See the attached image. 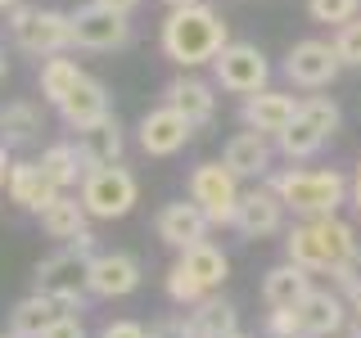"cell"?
I'll list each match as a JSON object with an SVG mask.
<instances>
[{
  "mask_svg": "<svg viewBox=\"0 0 361 338\" xmlns=\"http://www.w3.org/2000/svg\"><path fill=\"white\" fill-rule=\"evenodd\" d=\"M285 203L271 185H257V189H244L240 194V208H235V230L244 239H267V234H280L285 225Z\"/></svg>",
  "mask_w": 361,
  "mask_h": 338,
  "instance_id": "4fadbf2b",
  "label": "cell"
},
{
  "mask_svg": "<svg viewBox=\"0 0 361 338\" xmlns=\"http://www.w3.org/2000/svg\"><path fill=\"white\" fill-rule=\"evenodd\" d=\"M99 338H158V330H145V325H135V320H113L99 330Z\"/></svg>",
  "mask_w": 361,
  "mask_h": 338,
  "instance_id": "e575fe53",
  "label": "cell"
},
{
  "mask_svg": "<svg viewBox=\"0 0 361 338\" xmlns=\"http://www.w3.org/2000/svg\"><path fill=\"white\" fill-rule=\"evenodd\" d=\"M212 73H217V86L231 95H257L271 82V63L253 41H226L221 54L212 59Z\"/></svg>",
  "mask_w": 361,
  "mask_h": 338,
  "instance_id": "9c48e42d",
  "label": "cell"
},
{
  "mask_svg": "<svg viewBox=\"0 0 361 338\" xmlns=\"http://www.w3.org/2000/svg\"><path fill=\"white\" fill-rule=\"evenodd\" d=\"M298 325L307 338H334L348 330V298L338 289H312L298 302Z\"/></svg>",
  "mask_w": 361,
  "mask_h": 338,
  "instance_id": "5bb4252c",
  "label": "cell"
},
{
  "mask_svg": "<svg viewBox=\"0 0 361 338\" xmlns=\"http://www.w3.org/2000/svg\"><path fill=\"white\" fill-rule=\"evenodd\" d=\"M41 167H45V176L54 180L59 189H73L77 180H82L90 167H86V154H82V144H50V149L41 154Z\"/></svg>",
  "mask_w": 361,
  "mask_h": 338,
  "instance_id": "4316f807",
  "label": "cell"
},
{
  "mask_svg": "<svg viewBox=\"0 0 361 338\" xmlns=\"http://www.w3.org/2000/svg\"><path fill=\"white\" fill-rule=\"evenodd\" d=\"M190 135H195V122L185 118V113H176L172 104H158L140 118V149L149 158H172L190 144Z\"/></svg>",
  "mask_w": 361,
  "mask_h": 338,
  "instance_id": "7c38bea8",
  "label": "cell"
},
{
  "mask_svg": "<svg viewBox=\"0 0 361 338\" xmlns=\"http://www.w3.org/2000/svg\"><path fill=\"white\" fill-rule=\"evenodd\" d=\"M41 131H45V118L32 99H14V104L0 108V144H5V149H23V144H32Z\"/></svg>",
  "mask_w": 361,
  "mask_h": 338,
  "instance_id": "cb8c5ba5",
  "label": "cell"
},
{
  "mask_svg": "<svg viewBox=\"0 0 361 338\" xmlns=\"http://www.w3.org/2000/svg\"><path fill=\"white\" fill-rule=\"evenodd\" d=\"M154 230H158V239L172 244V248H195V244L208 239L212 221H208V212L190 199V203H167V208L154 217Z\"/></svg>",
  "mask_w": 361,
  "mask_h": 338,
  "instance_id": "2e32d148",
  "label": "cell"
},
{
  "mask_svg": "<svg viewBox=\"0 0 361 338\" xmlns=\"http://www.w3.org/2000/svg\"><path fill=\"white\" fill-rule=\"evenodd\" d=\"M135 199H140V185H135V176L122 163L90 167V172L82 176V203H86V212L95 221L127 217V212L135 208Z\"/></svg>",
  "mask_w": 361,
  "mask_h": 338,
  "instance_id": "8992f818",
  "label": "cell"
},
{
  "mask_svg": "<svg viewBox=\"0 0 361 338\" xmlns=\"http://www.w3.org/2000/svg\"><path fill=\"white\" fill-rule=\"evenodd\" d=\"M190 315H195V325H199L208 338H226V334L240 330V311H235V302L212 298V293H208L203 302H195V311H190Z\"/></svg>",
  "mask_w": 361,
  "mask_h": 338,
  "instance_id": "f546056e",
  "label": "cell"
},
{
  "mask_svg": "<svg viewBox=\"0 0 361 338\" xmlns=\"http://www.w3.org/2000/svg\"><path fill=\"white\" fill-rule=\"evenodd\" d=\"M163 104L185 113L195 127H208V122L217 118V95H212V86L199 82V77H172V82L163 86Z\"/></svg>",
  "mask_w": 361,
  "mask_h": 338,
  "instance_id": "ffe728a7",
  "label": "cell"
},
{
  "mask_svg": "<svg viewBox=\"0 0 361 338\" xmlns=\"http://www.w3.org/2000/svg\"><path fill=\"white\" fill-rule=\"evenodd\" d=\"M285 253H289V262L307 266L312 275H334L338 266H361V239L353 225L338 217L298 221L285 234Z\"/></svg>",
  "mask_w": 361,
  "mask_h": 338,
  "instance_id": "6da1fadb",
  "label": "cell"
},
{
  "mask_svg": "<svg viewBox=\"0 0 361 338\" xmlns=\"http://www.w3.org/2000/svg\"><path fill=\"white\" fill-rule=\"evenodd\" d=\"M312 23H330V27H343L348 18L361 14V0H307Z\"/></svg>",
  "mask_w": 361,
  "mask_h": 338,
  "instance_id": "1f68e13d",
  "label": "cell"
},
{
  "mask_svg": "<svg viewBox=\"0 0 361 338\" xmlns=\"http://www.w3.org/2000/svg\"><path fill=\"white\" fill-rule=\"evenodd\" d=\"M338 73H343V59H338L334 41H298L285 59V77L298 90H325Z\"/></svg>",
  "mask_w": 361,
  "mask_h": 338,
  "instance_id": "30bf717a",
  "label": "cell"
},
{
  "mask_svg": "<svg viewBox=\"0 0 361 338\" xmlns=\"http://www.w3.org/2000/svg\"><path fill=\"white\" fill-rule=\"evenodd\" d=\"M180 262L195 270V275H199L208 289H221V280L231 275V257H226L221 248H212L208 239L195 244V248H180Z\"/></svg>",
  "mask_w": 361,
  "mask_h": 338,
  "instance_id": "f1b7e54d",
  "label": "cell"
},
{
  "mask_svg": "<svg viewBox=\"0 0 361 338\" xmlns=\"http://www.w3.org/2000/svg\"><path fill=\"white\" fill-rule=\"evenodd\" d=\"M59 302H54V293H27L23 302H14V311H9V334L14 338H41L50 330L54 320H59Z\"/></svg>",
  "mask_w": 361,
  "mask_h": 338,
  "instance_id": "7402d4cb",
  "label": "cell"
},
{
  "mask_svg": "<svg viewBox=\"0 0 361 338\" xmlns=\"http://www.w3.org/2000/svg\"><path fill=\"white\" fill-rule=\"evenodd\" d=\"M271 158H276V144H271V135L262 131H240V135H231V144H226V154H221V163L231 167L235 176H271Z\"/></svg>",
  "mask_w": 361,
  "mask_h": 338,
  "instance_id": "d6986e66",
  "label": "cell"
},
{
  "mask_svg": "<svg viewBox=\"0 0 361 338\" xmlns=\"http://www.w3.org/2000/svg\"><path fill=\"white\" fill-rule=\"evenodd\" d=\"M86 221H90V212H86V203L82 194H59L50 203V208L41 212V230L50 234V239H77V234L86 230Z\"/></svg>",
  "mask_w": 361,
  "mask_h": 338,
  "instance_id": "484cf974",
  "label": "cell"
},
{
  "mask_svg": "<svg viewBox=\"0 0 361 338\" xmlns=\"http://www.w3.org/2000/svg\"><path fill=\"white\" fill-rule=\"evenodd\" d=\"M348 315H353V320L361 325V284H357L353 293H348Z\"/></svg>",
  "mask_w": 361,
  "mask_h": 338,
  "instance_id": "74e56055",
  "label": "cell"
},
{
  "mask_svg": "<svg viewBox=\"0 0 361 338\" xmlns=\"http://www.w3.org/2000/svg\"><path fill=\"white\" fill-rule=\"evenodd\" d=\"M231 41L226 37V23L212 5H180L163 18V32H158V45L176 68H203L221 54V45Z\"/></svg>",
  "mask_w": 361,
  "mask_h": 338,
  "instance_id": "7a4b0ae2",
  "label": "cell"
},
{
  "mask_svg": "<svg viewBox=\"0 0 361 338\" xmlns=\"http://www.w3.org/2000/svg\"><path fill=\"white\" fill-rule=\"evenodd\" d=\"M127 41H131V18L127 14L99 5V0L73 9V50L109 54V50H122Z\"/></svg>",
  "mask_w": 361,
  "mask_h": 338,
  "instance_id": "ba28073f",
  "label": "cell"
},
{
  "mask_svg": "<svg viewBox=\"0 0 361 338\" xmlns=\"http://www.w3.org/2000/svg\"><path fill=\"white\" fill-rule=\"evenodd\" d=\"M59 118H63V127L68 131H90L95 122H104V118H113V108H109V90H104V82L99 77H82L77 82V90L59 104Z\"/></svg>",
  "mask_w": 361,
  "mask_h": 338,
  "instance_id": "ac0fdd59",
  "label": "cell"
},
{
  "mask_svg": "<svg viewBox=\"0 0 361 338\" xmlns=\"http://www.w3.org/2000/svg\"><path fill=\"white\" fill-rule=\"evenodd\" d=\"M190 199L208 212L212 225H235V208H240V176L231 172L226 163H199L190 167V180H185Z\"/></svg>",
  "mask_w": 361,
  "mask_h": 338,
  "instance_id": "52a82bcc",
  "label": "cell"
},
{
  "mask_svg": "<svg viewBox=\"0 0 361 338\" xmlns=\"http://www.w3.org/2000/svg\"><path fill=\"white\" fill-rule=\"evenodd\" d=\"M289 334H302L298 307H271L267 311V338H289Z\"/></svg>",
  "mask_w": 361,
  "mask_h": 338,
  "instance_id": "836d02e7",
  "label": "cell"
},
{
  "mask_svg": "<svg viewBox=\"0 0 361 338\" xmlns=\"http://www.w3.org/2000/svg\"><path fill=\"white\" fill-rule=\"evenodd\" d=\"M41 338H86V330H82V320H77V315H59V320H54Z\"/></svg>",
  "mask_w": 361,
  "mask_h": 338,
  "instance_id": "d590c367",
  "label": "cell"
},
{
  "mask_svg": "<svg viewBox=\"0 0 361 338\" xmlns=\"http://www.w3.org/2000/svg\"><path fill=\"white\" fill-rule=\"evenodd\" d=\"M208 293H212V289L203 284V280H199L185 262H176L172 270H167V298H172L176 307H195V302H203Z\"/></svg>",
  "mask_w": 361,
  "mask_h": 338,
  "instance_id": "4dcf8cb0",
  "label": "cell"
},
{
  "mask_svg": "<svg viewBox=\"0 0 361 338\" xmlns=\"http://www.w3.org/2000/svg\"><path fill=\"white\" fill-rule=\"evenodd\" d=\"M334 50L343 59V68H361V14L348 18L343 27H334Z\"/></svg>",
  "mask_w": 361,
  "mask_h": 338,
  "instance_id": "d6a6232c",
  "label": "cell"
},
{
  "mask_svg": "<svg viewBox=\"0 0 361 338\" xmlns=\"http://www.w3.org/2000/svg\"><path fill=\"white\" fill-rule=\"evenodd\" d=\"M9 167H14V163H9V149L0 144V189H5V180H9Z\"/></svg>",
  "mask_w": 361,
  "mask_h": 338,
  "instance_id": "f35d334b",
  "label": "cell"
},
{
  "mask_svg": "<svg viewBox=\"0 0 361 338\" xmlns=\"http://www.w3.org/2000/svg\"><path fill=\"white\" fill-rule=\"evenodd\" d=\"M298 108H302V99H293V95H285V90L267 86V90H257V95H244L240 118H244V127H253V131H262V135L276 140V135L298 118Z\"/></svg>",
  "mask_w": 361,
  "mask_h": 338,
  "instance_id": "9a60e30c",
  "label": "cell"
},
{
  "mask_svg": "<svg viewBox=\"0 0 361 338\" xmlns=\"http://www.w3.org/2000/svg\"><path fill=\"white\" fill-rule=\"evenodd\" d=\"M353 203H357V212H361V163H357V176H353Z\"/></svg>",
  "mask_w": 361,
  "mask_h": 338,
  "instance_id": "ab89813d",
  "label": "cell"
},
{
  "mask_svg": "<svg viewBox=\"0 0 361 338\" xmlns=\"http://www.w3.org/2000/svg\"><path fill=\"white\" fill-rule=\"evenodd\" d=\"M338 122H343V113H338V104L330 95H307L302 108H298V118L276 135V149L285 154L289 163H302V158L325 149V140L338 131Z\"/></svg>",
  "mask_w": 361,
  "mask_h": 338,
  "instance_id": "277c9868",
  "label": "cell"
},
{
  "mask_svg": "<svg viewBox=\"0 0 361 338\" xmlns=\"http://www.w3.org/2000/svg\"><path fill=\"white\" fill-rule=\"evenodd\" d=\"M289 338H307V334H289Z\"/></svg>",
  "mask_w": 361,
  "mask_h": 338,
  "instance_id": "f6af8a7d",
  "label": "cell"
},
{
  "mask_svg": "<svg viewBox=\"0 0 361 338\" xmlns=\"http://www.w3.org/2000/svg\"><path fill=\"white\" fill-rule=\"evenodd\" d=\"M226 338H248V334H240V330H235V334H226Z\"/></svg>",
  "mask_w": 361,
  "mask_h": 338,
  "instance_id": "ee69618b",
  "label": "cell"
},
{
  "mask_svg": "<svg viewBox=\"0 0 361 338\" xmlns=\"http://www.w3.org/2000/svg\"><path fill=\"white\" fill-rule=\"evenodd\" d=\"M5 194H9V203H18V208H27V212H37V217H41V212L63 194V189L54 185L50 176H45V167H41V163H27V158H23V163L9 167Z\"/></svg>",
  "mask_w": 361,
  "mask_h": 338,
  "instance_id": "e0dca14e",
  "label": "cell"
},
{
  "mask_svg": "<svg viewBox=\"0 0 361 338\" xmlns=\"http://www.w3.org/2000/svg\"><path fill=\"white\" fill-rule=\"evenodd\" d=\"M82 270L86 262L73 253V248H63V253H54V257H45V262L37 266V289L41 293H59V289H73L77 280H82Z\"/></svg>",
  "mask_w": 361,
  "mask_h": 338,
  "instance_id": "83f0119b",
  "label": "cell"
},
{
  "mask_svg": "<svg viewBox=\"0 0 361 338\" xmlns=\"http://www.w3.org/2000/svg\"><path fill=\"white\" fill-rule=\"evenodd\" d=\"M267 185L276 189L280 203L302 221L334 217L338 203H348V194H353V185H348L334 167H285V172H271Z\"/></svg>",
  "mask_w": 361,
  "mask_h": 338,
  "instance_id": "3957f363",
  "label": "cell"
},
{
  "mask_svg": "<svg viewBox=\"0 0 361 338\" xmlns=\"http://www.w3.org/2000/svg\"><path fill=\"white\" fill-rule=\"evenodd\" d=\"M0 338H14V334H0Z\"/></svg>",
  "mask_w": 361,
  "mask_h": 338,
  "instance_id": "bcb514c9",
  "label": "cell"
},
{
  "mask_svg": "<svg viewBox=\"0 0 361 338\" xmlns=\"http://www.w3.org/2000/svg\"><path fill=\"white\" fill-rule=\"evenodd\" d=\"M307 293H312V270L298 266V262L271 266L267 280H262V302L267 307H298Z\"/></svg>",
  "mask_w": 361,
  "mask_h": 338,
  "instance_id": "44dd1931",
  "label": "cell"
},
{
  "mask_svg": "<svg viewBox=\"0 0 361 338\" xmlns=\"http://www.w3.org/2000/svg\"><path fill=\"white\" fill-rule=\"evenodd\" d=\"M167 9H180V5H199V0H163Z\"/></svg>",
  "mask_w": 361,
  "mask_h": 338,
  "instance_id": "60d3db41",
  "label": "cell"
},
{
  "mask_svg": "<svg viewBox=\"0 0 361 338\" xmlns=\"http://www.w3.org/2000/svg\"><path fill=\"white\" fill-rule=\"evenodd\" d=\"M99 5H109V9H118V14H135V9H140V0H99Z\"/></svg>",
  "mask_w": 361,
  "mask_h": 338,
  "instance_id": "8d00e7d4",
  "label": "cell"
},
{
  "mask_svg": "<svg viewBox=\"0 0 361 338\" xmlns=\"http://www.w3.org/2000/svg\"><path fill=\"white\" fill-rule=\"evenodd\" d=\"M90 298H127L140 289V262L131 253H95L82 270Z\"/></svg>",
  "mask_w": 361,
  "mask_h": 338,
  "instance_id": "8fae6325",
  "label": "cell"
},
{
  "mask_svg": "<svg viewBox=\"0 0 361 338\" xmlns=\"http://www.w3.org/2000/svg\"><path fill=\"white\" fill-rule=\"evenodd\" d=\"M77 144H82V154H86V167H109V163H118V158H122L127 135H122L118 118H104V122H95L90 131L77 135Z\"/></svg>",
  "mask_w": 361,
  "mask_h": 338,
  "instance_id": "d4e9b609",
  "label": "cell"
},
{
  "mask_svg": "<svg viewBox=\"0 0 361 338\" xmlns=\"http://www.w3.org/2000/svg\"><path fill=\"white\" fill-rule=\"evenodd\" d=\"M23 0H0V14H9V9H18Z\"/></svg>",
  "mask_w": 361,
  "mask_h": 338,
  "instance_id": "b9f144b4",
  "label": "cell"
},
{
  "mask_svg": "<svg viewBox=\"0 0 361 338\" xmlns=\"http://www.w3.org/2000/svg\"><path fill=\"white\" fill-rule=\"evenodd\" d=\"M5 68H9V63H5V45H0V77H5Z\"/></svg>",
  "mask_w": 361,
  "mask_h": 338,
  "instance_id": "7bdbcfd3",
  "label": "cell"
},
{
  "mask_svg": "<svg viewBox=\"0 0 361 338\" xmlns=\"http://www.w3.org/2000/svg\"><path fill=\"white\" fill-rule=\"evenodd\" d=\"M82 63H77L73 59V54H50V59H41V73H37V90H41V99H45V104H54V108H59L63 104V99L68 95H73V90H77V82H82Z\"/></svg>",
  "mask_w": 361,
  "mask_h": 338,
  "instance_id": "603a6c76",
  "label": "cell"
},
{
  "mask_svg": "<svg viewBox=\"0 0 361 338\" xmlns=\"http://www.w3.org/2000/svg\"><path fill=\"white\" fill-rule=\"evenodd\" d=\"M9 37H14V45L23 54L50 59V54L73 50V14H63V9L18 5V9H9Z\"/></svg>",
  "mask_w": 361,
  "mask_h": 338,
  "instance_id": "5b68a950",
  "label": "cell"
}]
</instances>
